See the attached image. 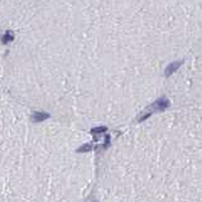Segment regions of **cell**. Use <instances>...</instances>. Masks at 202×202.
<instances>
[{
  "instance_id": "2",
  "label": "cell",
  "mask_w": 202,
  "mask_h": 202,
  "mask_svg": "<svg viewBox=\"0 0 202 202\" xmlns=\"http://www.w3.org/2000/svg\"><path fill=\"white\" fill-rule=\"evenodd\" d=\"M182 64V62L181 61H178V62H173V63H171L169 66H168L167 67V70H165V76L168 77V76H171L177 68H178V67Z\"/></svg>"
},
{
  "instance_id": "5",
  "label": "cell",
  "mask_w": 202,
  "mask_h": 202,
  "mask_svg": "<svg viewBox=\"0 0 202 202\" xmlns=\"http://www.w3.org/2000/svg\"><path fill=\"white\" fill-rule=\"evenodd\" d=\"M106 131V128L105 126H98V128H93L91 129V134H100V133H105Z\"/></svg>"
},
{
  "instance_id": "3",
  "label": "cell",
  "mask_w": 202,
  "mask_h": 202,
  "mask_svg": "<svg viewBox=\"0 0 202 202\" xmlns=\"http://www.w3.org/2000/svg\"><path fill=\"white\" fill-rule=\"evenodd\" d=\"M46 119H48V114H46V113H34L32 116V120L34 123H39V121H43Z\"/></svg>"
},
{
  "instance_id": "4",
  "label": "cell",
  "mask_w": 202,
  "mask_h": 202,
  "mask_svg": "<svg viewBox=\"0 0 202 202\" xmlns=\"http://www.w3.org/2000/svg\"><path fill=\"white\" fill-rule=\"evenodd\" d=\"M91 149H92V144H85V145L80 147V148L77 149V152H80V153H85V152H90Z\"/></svg>"
},
{
  "instance_id": "1",
  "label": "cell",
  "mask_w": 202,
  "mask_h": 202,
  "mask_svg": "<svg viewBox=\"0 0 202 202\" xmlns=\"http://www.w3.org/2000/svg\"><path fill=\"white\" fill-rule=\"evenodd\" d=\"M168 105H169V101H168L165 97H162L159 100H157L155 103L149 108V111L153 114V111H160V110H164L168 108Z\"/></svg>"
},
{
  "instance_id": "6",
  "label": "cell",
  "mask_w": 202,
  "mask_h": 202,
  "mask_svg": "<svg viewBox=\"0 0 202 202\" xmlns=\"http://www.w3.org/2000/svg\"><path fill=\"white\" fill-rule=\"evenodd\" d=\"M109 143H110V137L106 135V137H105V145H104V148H108V147H109Z\"/></svg>"
}]
</instances>
